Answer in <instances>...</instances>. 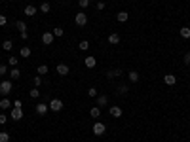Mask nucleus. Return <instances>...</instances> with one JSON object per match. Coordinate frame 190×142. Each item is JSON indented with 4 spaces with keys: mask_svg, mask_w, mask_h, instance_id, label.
Returning a JSON list of instances; mask_svg holds the SVG:
<instances>
[{
    "mask_svg": "<svg viewBox=\"0 0 190 142\" xmlns=\"http://www.w3.org/2000/svg\"><path fill=\"white\" fill-rule=\"evenodd\" d=\"M184 64H188V67H190V51L184 55Z\"/></svg>",
    "mask_w": 190,
    "mask_h": 142,
    "instance_id": "ea45409f",
    "label": "nucleus"
},
{
    "mask_svg": "<svg viewBox=\"0 0 190 142\" xmlns=\"http://www.w3.org/2000/svg\"><path fill=\"white\" fill-rule=\"evenodd\" d=\"M0 108H2V110H12L14 104H12V101H10L8 97H2V99H0Z\"/></svg>",
    "mask_w": 190,
    "mask_h": 142,
    "instance_id": "0eeeda50",
    "label": "nucleus"
},
{
    "mask_svg": "<svg viewBox=\"0 0 190 142\" xmlns=\"http://www.w3.org/2000/svg\"><path fill=\"white\" fill-rule=\"evenodd\" d=\"M108 116H112V117H122V108H120V106H110V108H108Z\"/></svg>",
    "mask_w": 190,
    "mask_h": 142,
    "instance_id": "9b49d317",
    "label": "nucleus"
},
{
    "mask_svg": "<svg viewBox=\"0 0 190 142\" xmlns=\"http://www.w3.org/2000/svg\"><path fill=\"white\" fill-rule=\"evenodd\" d=\"M8 74H10V78H12V80H19V78H21V70H19L17 67H14Z\"/></svg>",
    "mask_w": 190,
    "mask_h": 142,
    "instance_id": "dca6fc26",
    "label": "nucleus"
},
{
    "mask_svg": "<svg viewBox=\"0 0 190 142\" xmlns=\"http://www.w3.org/2000/svg\"><path fill=\"white\" fill-rule=\"evenodd\" d=\"M51 32H53V36H57V38H61V36L65 34V30H63L61 27H55V29H53Z\"/></svg>",
    "mask_w": 190,
    "mask_h": 142,
    "instance_id": "cd10ccee",
    "label": "nucleus"
},
{
    "mask_svg": "<svg viewBox=\"0 0 190 142\" xmlns=\"http://www.w3.org/2000/svg\"><path fill=\"white\" fill-rule=\"evenodd\" d=\"M87 95H89V97H97V87H89V89H87Z\"/></svg>",
    "mask_w": 190,
    "mask_h": 142,
    "instance_id": "c9c22d12",
    "label": "nucleus"
},
{
    "mask_svg": "<svg viewBox=\"0 0 190 142\" xmlns=\"http://www.w3.org/2000/svg\"><path fill=\"white\" fill-rule=\"evenodd\" d=\"M74 21H76L78 27H86V25H87V15H86L84 12H78L76 17H74Z\"/></svg>",
    "mask_w": 190,
    "mask_h": 142,
    "instance_id": "39448f33",
    "label": "nucleus"
},
{
    "mask_svg": "<svg viewBox=\"0 0 190 142\" xmlns=\"http://www.w3.org/2000/svg\"><path fill=\"white\" fill-rule=\"evenodd\" d=\"M15 27H17V30H19V32H25V30H27V23H25V21H17Z\"/></svg>",
    "mask_w": 190,
    "mask_h": 142,
    "instance_id": "a878e982",
    "label": "nucleus"
},
{
    "mask_svg": "<svg viewBox=\"0 0 190 142\" xmlns=\"http://www.w3.org/2000/svg\"><path fill=\"white\" fill-rule=\"evenodd\" d=\"M69 72H71L69 64H65V63H59V64H57V74H59V76H67Z\"/></svg>",
    "mask_w": 190,
    "mask_h": 142,
    "instance_id": "9d476101",
    "label": "nucleus"
},
{
    "mask_svg": "<svg viewBox=\"0 0 190 142\" xmlns=\"http://www.w3.org/2000/svg\"><path fill=\"white\" fill-rule=\"evenodd\" d=\"M48 72H50V68L46 67V64H40V67L36 68V74H38V76H44V74H48Z\"/></svg>",
    "mask_w": 190,
    "mask_h": 142,
    "instance_id": "412c9836",
    "label": "nucleus"
},
{
    "mask_svg": "<svg viewBox=\"0 0 190 142\" xmlns=\"http://www.w3.org/2000/svg\"><path fill=\"white\" fill-rule=\"evenodd\" d=\"M108 42L112 44V46L120 44V34H116V32H112V34H108Z\"/></svg>",
    "mask_w": 190,
    "mask_h": 142,
    "instance_id": "a211bd4d",
    "label": "nucleus"
},
{
    "mask_svg": "<svg viewBox=\"0 0 190 142\" xmlns=\"http://www.w3.org/2000/svg\"><path fill=\"white\" fill-rule=\"evenodd\" d=\"M53 32H44V34H42V44H44V46H50V44H53Z\"/></svg>",
    "mask_w": 190,
    "mask_h": 142,
    "instance_id": "6e6552de",
    "label": "nucleus"
},
{
    "mask_svg": "<svg viewBox=\"0 0 190 142\" xmlns=\"http://www.w3.org/2000/svg\"><path fill=\"white\" fill-rule=\"evenodd\" d=\"M84 64H86L87 68H95L97 59H95V57H86V59H84Z\"/></svg>",
    "mask_w": 190,
    "mask_h": 142,
    "instance_id": "2eb2a0df",
    "label": "nucleus"
},
{
    "mask_svg": "<svg viewBox=\"0 0 190 142\" xmlns=\"http://www.w3.org/2000/svg\"><path fill=\"white\" fill-rule=\"evenodd\" d=\"M127 76H129V80H131L133 83L139 82V72H137V70H129V72H127Z\"/></svg>",
    "mask_w": 190,
    "mask_h": 142,
    "instance_id": "aec40b11",
    "label": "nucleus"
},
{
    "mask_svg": "<svg viewBox=\"0 0 190 142\" xmlns=\"http://www.w3.org/2000/svg\"><path fill=\"white\" fill-rule=\"evenodd\" d=\"M0 142H10V133L2 131V133H0Z\"/></svg>",
    "mask_w": 190,
    "mask_h": 142,
    "instance_id": "c756f323",
    "label": "nucleus"
},
{
    "mask_svg": "<svg viewBox=\"0 0 190 142\" xmlns=\"http://www.w3.org/2000/svg\"><path fill=\"white\" fill-rule=\"evenodd\" d=\"M116 19L120 21V23H126V21L129 19V13H127V12H118V15H116Z\"/></svg>",
    "mask_w": 190,
    "mask_h": 142,
    "instance_id": "f3484780",
    "label": "nucleus"
},
{
    "mask_svg": "<svg viewBox=\"0 0 190 142\" xmlns=\"http://www.w3.org/2000/svg\"><path fill=\"white\" fill-rule=\"evenodd\" d=\"M97 10H99V12H103V10H105V2H97Z\"/></svg>",
    "mask_w": 190,
    "mask_h": 142,
    "instance_id": "a19ab883",
    "label": "nucleus"
},
{
    "mask_svg": "<svg viewBox=\"0 0 190 142\" xmlns=\"http://www.w3.org/2000/svg\"><path fill=\"white\" fill-rule=\"evenodd\" d=\"M179 34H181L184 40L190 38V27H181V30H179Z\"/></svg>",
    "mask_w": 190,
    "mask_h": 142,
    "instance_id": "6ab92c4d",
    "label": "nucleus"
},
{
    "mask_svg": "<svg viewBox=\"0 0 190 142\" xmlns=\"http://www.w3.org/2000/svg\"><path fill=\"white\" fill-rule=\"evenodd\" d=\"M164 82H165L167 85H175V83H177V76H175V74H165V76H164Z\"/></svg>",
    "mask_w": 190,
    "mask_h": 142,
    "instance_id": "ddd939ff",
    "label": "nucleus"
},
{
    "mask_svg": "<svg viewBox=\"0 0 190 142\" xmlns=\"http://www.w3.org/2000/svg\"><path fill=\"white\" fill-rule=\"evenodd\" d=\"M12 48H14V42H12V40H6V42L2 44V49H4V51H12Z\"/></svg>",
    "mask_w": 190,
    "mask_h": 142,
    "instance_id": "5701e85b",
    "label": "nucleus"
},
{
    "mask_svg": "<svg viewBox=\"0 0 190 142\" xmlns=\"http://www.w3.org/2000/svg\"><path fill=\"white\" fill-rule=\"evenodd\" d=\"M91 131L95 133V136H103V135H105V131H107V125H105V123H101V121H95Z\"/></svg>",
    "mask_w": 190,
    "mask_h": 142,
    "instance_id": "20e7f679",
    "label": "nucleus"
},
{
    "mask_svg": "<svg viewBox=\"0 0 190 142\" xmlns=\"http://www.w3.org/2000/svg\"><path fill=\"white\" fill-rule=\"evenodd\" d=\"M107 104H108V97H107V95H99V97H97V106L103 108V106H107Z\"/></svg>",
    "mask_w": 190,
    "mask_h": 142,
    "instance_id": "4468645a",
    "label": "nucleus"
},
{
    "mask_svg": "<svg viewBox=\"0 0 190 142\" xmlns=\"http://www.w3.org/2000/svg\"><path fill=\"white\" fill-rule=\"evenodd\" d=\"M8 63L12 64V67H17V63H19V61H17V57H10V59H8Z\"/></svg>",
    "mask_w": 190,
    "mask_h": 142,
    "instance_id": "4c0bfd02",
    "label": "nucleus"
},
{
    "mask_svg": "<svg viewBox=\"0 0 190 142\" xmlns=\"http://www.w3.org/2000/svg\"><path fill=\"white\" fill-rule=\"evenodd\" d=\"M89 114H91V117H99V116H101V108H99V106H93L91 110H89Z\"/></svg>",
    "mask_w": 190,
    "mask_h": 142,
    "instance_id": "393cba45",
    "label": "nucleus"
},
{
    "mask_svg": "<svg viewBox=\"0 0 190 142\" xmlns=\"http://www.w3.org/2000/svg\"><path fill=\"white\" fill-rule=\"evenodd\" d=\"M36 12H38V10H36L34 6H30V4H29V6H25V10H23V13H25L27 17H34V13H36Z\"/></svg>",
    "mask_w": 190,
    "mask_h": 142,
    "instance_id": "f8f14e48",
    "label": "nucleus"
},
{
    "mask_svg": "<svg viewBox=\"0 0 190 142\" xmlns=\"http://www.w3.org/2000/svg\"><path fill=\"white\" fill-rule=\"evenodd\" d=\"M87 49H89V42H86V40L80 42V51H87Z\"/></svg>",
    "mask_w": 190,
    "mask_h": 142,
    "instance_id": "473e14b6",
    "label": "nucleus"
},
{
    "mask_svg": "<svg viewBox=\"0 0 190 142\" xmlns=\"http://www.w3.org/2000/svg\"><path fill=\"white\" fill-rule=\"evenodd\" d=\"M12 89H14V85H12V82H10V80L0 82V95H2V97H8L10 93H12Z\"/></svg>",
    "mask_w": 190,
    "mask_h": 142,
    "instance_id": "f257e3e1",
    "label": "nucleus"
},
{
    "mask_svg": "<svg viewBox=\"0 0 190 142\" xmlns=\"http://www.w3.org/2000/svg\"><path fill=\"white\" fill-rule=\"evenodd\" d=\"M6 74H8V67H6V64H2V63H0V78H4Z\"/></svg>",
    "mask_w": 190,
    "mask_h": 142,
    "instance_id": "7c9ffc66",
    "label": "nucleus"
},
{
    "mask_svg": "<svg viewBox=\"0 0 190 142\" xmlns=\"http://www.w3.org/2000/svg\"><path fill=\"white\" fill-rule=\"evenodd\" d=\"M6 23H8V17H6L4 13H0V27H4Z\"/></svg>",
    "mask_w": 190,
    "mask_h": 142,
    "instance_id": "e433bc0d",
    "label": "nucleus"
},
{
    "mask_svg": "<svg viewBox=\"0 0 190 142\" xmlns=\"http://www.w3.org/2000/svg\"><path fill=\"white\" fill-rule=\"evenodd\" d=\"M19 34H21V40H27V38H29V34H27V30H25V32H19Z\"/></svg>",
    "mask_w": 190,
    "mask_h": 142,
    "instance_id": "79ce46f5",
    "label": "nucleus"
},
{
    "mask_svg": "<svg viewBox=\"0 0 190 142\" xmlns=\"http://www.w3.org/2000/svg\"><path fill=\"white\" fill-rule=\"evenodd\" d=\"M32 83H34V87H40L42 85V76H34V78H32Z\"/></svg>",
    "mask_w": 190,
    "mask_h": 142,
    "instance_id": "c85d7f7f",
    "label": "nucleus"
},
{
    "mask_svg": "<svg viewBox=\"0 0 190 142\" xmlns=\"http://www.w3.org/2000/svg\"><path fill=\"white\" fill-rule=\"evenodd\" d=\"M23 108H12V110H10V117L14 119V121H21V119H23Z\"/></svg>",
    "mask_w": 190,
    "mask_h": 142,
    "instance_id": "7ed1b4c3",
    "label": "nucleus"
},
{
    "mask_svg": "<svg viewBox=\"0 0 190 142\" xmlns=\"http://www.w3.org/2000/svg\"><path fill=\"white\" fill-rule=\"evenodd\" d=\"M122 74H124V70H120V68H112V70H108V72H107V78H108V80H114V78H120Z\"/></svg>",
    "mask_w": 190,
    "mask_h": 142,
    "instance_id": "1a4fd4ad",
    "label": "nucleus"
},
{
    "mask_svg": "<svg viewBox=\"0 0 190 142\" xmlns=\"http://www.w3.org/2000/svg\"><path fill=\"white\" fill-rule=\"evenodd\" d=\"M48 106H50V110H51V112H61L65 104H63V101H61V99H51Z\"/></svg>",
    "mask_w": 190,
    "mask_h": 142,
    "instance_id": "f03ea898",
    "label": "nucleus"
},
{
    "mask_svg": "<svg viewBox=\"0 0 190 142\" xmlns=\"http://www.w3.org/2000/svg\"><path fill=\"white\" fill-rule=\"evenodd\" d=\"M129 91V87H126V85H118V95H126Z\"/></svg>",
    "mask_w": 190,
    "mask_h": 142,
    "instance_id": "2f4dec72",
    "label": "nucleus"
},
{
    "mask_svg": "<svg viewBox=\"0 0 190 142\" xmlns=\"http://www.w3.org/2000/svg\"><path fill=\"white\" fill-rule=\"evenodd\" d=\"M8 119H10V117H8L6 114H0V125H6V123H8Z\"/></svg>",
    "mask_w": 190,
    "mask_h": 142,
    "instance_id": "f704fd0d",
    "label": "nucleus"
},
{
    "mask_svg": "<svg viewBox=\"0 0 190 142\" xmlns=\"http://www.w3.org/2000/svg\"><path fill=\"white\" fill-rule=\"evenodd\" d=\"M19 55H21V57H30V48H27V46L21 48V49H19Z\"/></svg>",
    "mask_w": 190,
    "mask_h": 142,
    "instance_id": "b1692460",
    "label": "nucleus"
},
{
    "mask_svg": "<svg viewBox=\"0 0 190 142\" xmlns=\"http://www.w3.org/2000/svg\"><path fill=\"white\" fill-rule=\"evenodd\" d=\"M12 104H14V108H21V106H23V102H21L19 99H17V101H12Z\"/></svg>",
    "mask_w": 190,
    "mask_h": 142,
    "instance_id": "58836bf2",
    "label": "nucleus"
},
{
    "mask_svg": "<svg viewBox=\"0 0 190 142\" xmlns=\"http://www.w3.org/2000/svg\"><path fill=\"white\" fill-rule=\"evenodd\" d=\"M40 12L42 13H50V2H42L40 4Z\"/></svg>",
    "mask_w": 190,
    "mask_h": 142,
    "instance_id": "bb28decb",
    "label": "nucleus"
},
{
    "mask_svg": "<svg viewBox=\"0 0 190 142\" xmlns=\"http://www.w3.org/2000/svg\"><path fill=\"white\" fill-rule=\"evenodd\" d=\"M78 6H80L82 10H86V8L89 6V0H78Z\"/></svg>",
    "mask_w": 190,
    "mask_h": 142,
    "instance_id": "72a5a7b5",
    "label": "nucleus"
},
{
    "mask_svg": "<svg viewBox=\"0 0 190 142\" xmlns=\"http://www.w3.org/2000/svg\"><path fill=\"white\" fill-rule=\"evenodd\" d=\"M29 95H30V99H38V97H40V89H38V87H32V89L29 91Z\"/></svg>",
    "mask_w": 190,
    "mask_h": 142,
    "instance_id": "4be33fe9",
    "label": "nucleus"
},
{
    "mask_svg": "<svg viewBox=\"0 0 190 142\" xmlns=\"http://www.w3.org/2000/svg\"><path fill=\"white\" fill-rule=\"evenodd\" d=\"M48 110H50V106H48L46 102H38V104H36V114H38V116H46Z\"/></svg>",
    "mask_w": 190,
    "mask_h": 142,
    "instance_id": "423d86ee",
    "label": "nucleus"
}]
</instances>
